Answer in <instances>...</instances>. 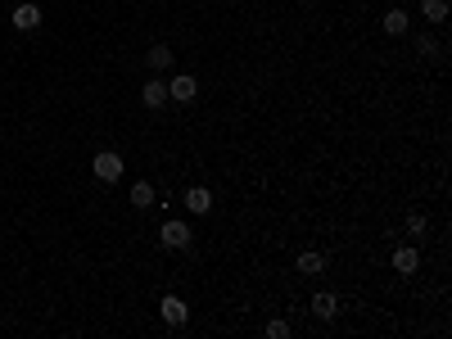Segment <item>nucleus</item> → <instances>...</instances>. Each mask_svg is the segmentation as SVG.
Masks as SVG:
<instances>
[{"mask_svg": "<svg viewBox=\"0 0 452 339\" xmlns=\"http://www.w3.org/2000/svg\"><path fill=\"white\" fill-rule=\"evenodd\" d=\"M294 267H299L303 276H316V272H326V258H321V253H299Z\"/></svg>", "mask_w": 452, "mask_h": 339, "instance_id": "12", "label": "nucleus"}, {"mask_svg": "<svg viewBox=\"0 0 452 339\" xmlns=\"http://www.w3.org/2000/svg\"><path fill=\"white\" fill-rule=\"evenodd\" d=\"M194 95H199V82H194L190 72H177V77L167 82V100H181V104H190Z\"/></svg>", "mask_w": 452, "mask_h": 339, "instance_id": "5", "label": "nucleus"}, {"mask_svg": "<svg viewBox=\"0 0 452 339\" xmlns=\"http://www.w3.org/2000/svg\"><path fill=\"white\" fill-rule=\"evenodd\" d=\"M385 32L402 36V32H407V14H402V9H389V14H385Z\"/></svg>", "mask_w": 452, "mask_h": 339, "instance_id": "14", "label": "nucleus"}, {"mask_svg": "<svg viewBox=\"0 0 452 339\" xmlns=\"http://www.w3.org/2000/svg\"><path fill=\"white\" fill-rule=\"evenodd\" d=\"M312 312H316L321 321H331V317H339V299L331 294V289H321V294L312 299Z\"/></svg>", "mask_w": 452, "mask_h": 339, "instance_id": "8", "label": "nucleus"}, {"mask_svg": "<svg viewBox=\"0 0 452 339\" xmlns=\"http://www.w3.org/2000/svg\"><path fill=\"white\" fill-rule=\"evenodd\" d=\"M190 240H194V231L186 222H172V217H167V222L158 226V245L163 249H190Z\"/></svg>", "mask_w": 452, "mask_h": 339, "instance_id": "1", "label": "nucleus"}, {"mask_svg": "<svg viewBox=\"0 0 452 339\" xmlns=\"http://www.w3.org/2000/svg\"><path fill=\"white\" fill-rule=\"evenodd\" d=\"M186 209H190V213H209V209H213V195H209L204 186H194V190H186Z\"/></svg>", "mask_w": 452, "mask_h": 339, "instance_id": "9", "label": "nucleus"}, {"mask_svg": "<svg viewBox=\"0 0 452 339\" xmlns=\"http://www.w3.org/2000/svg\"><path fill=\"white\" fill-rule=\"evenodd\" d=\"M91 172L100 177V181H118V177H122V154L100 150V154H95V163H91Z\"/></svg>", "mask_w": 452, "mask_h": 339, "instance_id": "3", "label": "nucleus"}, {"mask_svg": "<svg viewBox=\"0 0 452 339\" xmlns=\"http://www.w3.org/2000/svg\"><path fill=\"white\" fill-rule=\"evenodd\" d=\"M421 14L430 23H443L448 18V0H421Z\"/></svg>", "mask_w": 452, "mask_h": 339, "instance_id": "13", "label": "nucleus"}, {"mask_svg": "<svg viewBox=\"0 0 452 339\" xmlns=\"http://www.w3.org/2000/svg\"><path fill=\"white\" fill-rule=\"evenodd\" d=\"M145 59H150V68H158V72L172 68V45H150V55H145Z\"/></svg>", "mask_w": 452, "mask_h": 339, "instance_id": "10", "label": "nucleus"}, {"mask_svg": "<svg viewBox=\"0 0 452 339\" xmlns=\"http://www.w3.org/2000/svg\"><path fill=\"white\" fill-rule=\"evenodd\" d=\"M158 317H163L172 330H181V326L190 321V308H186V299H177V294H167L163 304H158Z\"/></svg>", "mask_w": 452, "mask_h": 339, "instance_id": "2", "label": "nucleus"}, {"mask_svg": "<svg viewBox=\"0 0 452 339\" xmlns=\"http://www.w3.org/2000/svg\"><path fill=\"white\" fill-rule=\"evenodd\" d=\"M425 231H430V222H425L421 213H412V217H407V235H417V240H421Z\"/></svg>", "mask_w": 452, "mask_h": 339, "instance_id": "15", "label": "nucleus"}, {"mask_svg": "<svg viewBox=\"0 0 452 339\" xmlns=\"http://www.w3.org/2000/svg\"><path fill=\"white\" fill-rule=\"evenodd\" d=\"M417 267H421V253L412 249V245L394 249V272H398V276H417Z\"/></svg>", "mask_w": 452, "mask_h": 339, "instance_id": "6", "label": "nucleus"}, {"mask_svg": "<svg viewBox=\"0 0 452 339\" xmlns=\"http://www.w3.org/2000/svg\"><path fill=\"white\" fill-rule=\"evenodd\" d=\"M9 23H14L18 32H36V28H41V5L23 0V5H14V14H9Z\"/></svg>", "mask_w": 452, "mask_h": 339, "instance_id": "4", "label": "nucleus"}, {"mask_svg": "<svg viewBox=\"0 0 452 339\" xmlns=\"http://www.w3.org/2000/svg\"><path fill=\"white\" fill-rule=\"evenodd\" d=\"M267 335H272V339H290V326L276 317V321H267Z\"/></svg>", "mask_w": 452, "mask_h": 339, "instance_id": "16", "label": "nucleus"}, {"mask_svg": "<svg viewBox=\"0 0 452 339\" xmlns=\"http://www.w3.org/2000/svg\"><path fill=\"white\" fill-rule=\"evenodd\" d=\"M140 100H145V109H163L167 104V82H145V91H140Z\"/></svg>", "mask_w": 452, "mask_h": 339, "instance_id": "7", "label": "nucleus"}, {"mask_svg": "<svg viewBox=\"0 0 452 339\" xmlns=\"http://www.w3.org/2000/svg\"><path fill=\"white\" fill-rule=\"evenodd\" d=\"M158 195H154V186L150 181H136V186H131V204H136V209H150Z\"/></svg>", "mask_w": 452, "mask_h": 339, "instance_id": "11", "label": "nucleus"}]
</instances>
